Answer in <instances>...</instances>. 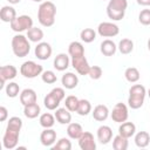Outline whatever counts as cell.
Listing matches in <instances>:
<instances>
[{"label":"cell","mask_w":150,"mask_h":150,"mask_svg":"<svg viewBox=\"0 0 150 150\" xmlns=\"http://www.w3.org/2000/svg\"><path fill=\"white\" fill-rule=\"evenodd\" d=\"M56 6L52 1H43L38 9V20L43 27H52L55 23Z\"/></svg>","instance_id":"6da1fadb"},{"label":"cell","mask_w":150,"mask_h":150,"mask_svg":"<svg viewBox=\"0 0 150 150\" xmlns=\"http://www.w3.org/2000/svg\"><path fill=\"white\" fill-rule=\"evenodd\" d=\"M128 8L127 0H109L107 6V15L112 21H120L124 18Z\"/></svg>","instance_id":"7a4b0ae2"},{"label":"cell","mask_w":150,"mask_h":150,"mask_svg":"<svg viewBox=\"0 0 150 150\" xmlns=\"http://www.w3.org/2000/svg\"><path fill=\"white\" fill-rule=\"evenodd\" d=\"M146 95V89L142 84H134L129 89L128 105L131 109H139L144 103V97Z\"/></svg>","instance_id":"3957f363"},{"label":"cell","mask_w":150,"mask_h":150,"mask_svg":"<svg viewBox=\"0 0 150 150\" xmlns=\"http://www.w3.org/2000/svg\"><path fill=\"white\" fill-rule=\"evenodd\" d=\"M12 50L18 57L27 56L30 50V43L28 41V38L22 34L14 35L12 39Z\"/></svg>","instance_id":"277c9868"},{"label":"cell","mask_w":150,"mask_h":150,"mask_svg":"<svg viewBox=\"0 0 150 150\" xmlns=\"http://www.w3.org/2000/svg\"><path fill=\"white\" fill-rule=\"evenodd\" d=\"M20 73L26 79H34L43 73V68L41 64L34 61H26L20 67Z\"/></svg>","instance_id":"5b68a950"},{"label":"cell","mask_w":150,"mask_h":150,"mask_svg":"<svg viewBox=\"0 0 150 150\" xmlns=\"http://www.w3.org/2000/svg\"><path fill=\"white\" fill-rule=\"evenodd\" d=\"M9 25H11L12 30H14L16 33H21V32L28 30L29 28L33 27V19L29 15H19Z\"/></svg>","instance_id":"8992f818"},{"label":"cell","mask_w":150,"mask_h":150,"mask_svg":"<svg viewBox=\"0 0 150 150\" xmlns=\"http://www.w3.org/2000/svg\"><path fill=\"white\" fill-rule=\"evenodd\" d=\"M19 135L20 130L12 129V128H6V131L2 137V145L5 149H14L18 145L19 142Z\"/></svg>","instance_id":"52a82bcc"},{"label":"cell","mask_w":150,"mask_h":150,"mask_svg":"<svg viewBox=\"0 0 150 150\" xmlns=\"http://www.w3.org/2000/svg\"><path fill=\"white\" fill-rule=\"evenodd\" d=\"M128 116H129V112H128V107L122 103V102H118L114 105L112 108V111L110 112V117L114 122L116 123H123L128 120Z\"/></svg>","instance_id":"ba28073f"},{"label":"cell","mask_w":150,"mask_h":150,"mask_svg":"<svg viewBox=\"0 0 150 150\" xmlns=\"http://www.w3.org/2000/svg\"><path fill=\"white\" fill-rule=\"evenodd\" d=\"M97 33L102 38H114L116 35H118L120 33V28L116 23L114 22H108V21H104V22H101L97 27Z\"/></svg>","instance_id":"9c48e42d"},{"label":"cell","mask_w":150,"mask_h":150,"mask_svg":"<svg viewBox=\"0 0 150 150\" xmlns=\"http://www.w3.org/2000/svg\"><path fill=\"white\" fill-rule=\"evenodd\" d=\"M71 66L80 75H88L89 69H90V66L84 55L71 57Z\"/></svg>","instance_id":"30bf717a"},{"label":"cell","mask_w":150,"mask_h":150,"mask_svg":"<svg viewBox=\"0 0 150 150\" xmlns=\"http://www.w3.org/2000/svg\"><path fill=\"white\" fill-rule=\"evenodd\" d=\"M18 74V69L12 66V64H7V66H2L0 68V89H2L5 87L6 81H11L13 80Z\"/></svg>","instance_id":"8fae6325"},{"label":"cell","mask_w":150,"mask_h":150,"mask_svg":"<svg viewBox=\"0 0 150 150\" xmlns=\"http://www.w3.org/2000/svg\"><path fill=\"white\" fill-rule=\"evenodd\" d=\"M35 56L41 60V61H45V60H48L50 56H52V53H53V49H52V46L48 43V42H39L35 47Z\"/></svg>","instance_id":"7c38bea8"},{"label":"cell","mask_w":150,"mask_h":150,"mask_svg":"<svg viewBox=\"0 0 150 150\" xmlns=\"http://www.w3.org/2000/svg\"><path fill=\"white\" fill-rule=\"evenodd\" d=\"M79 146L82 150H95L96 142L94 139L93 134L89 131H83V134L79 138Z\"/></svg>","instance_id":"4fadbf2b"},{"label":"cell","mask_w":150,"mask_h":150,"mask_svg":"<svg viewBox=\"0 0 150 150\" xmlns=\"http://www.w3.org/2000/svg\"><path fill=\"white\" fill-rule=\"evenodd\" d=\"M40 141L45 146H53V144L56 142V131L52 128H45L40 135Z\"/></svg>","instance_id":"5bb4252c"},{"label":"cell","mask_w":150,"mask_h":150,"mask_svg":"<svg viewBox=\"0 0 150 150\" xmlns=\"http://www.w3.org/2000/svg\"><path fill=\"white\" fill-rule=\"evenodd\" d=\"M70 63H71V61H70L69 56H68L67 54H64V53L57 54V55L55 56V59H54V62H53L54 68H55L56 70H59V71L66 70V69L69 67Z\"/></svg>","instance_id":"9a60e30c"},{"label":"cell","mask_w":150,"mask_h":150,"mask_svg":"<svg viewBox=\"0 0 150 150\" xmlns=\"http://www.w3.org/2000/svg\"><path fill=\"white\" fill-rule=\"evenodd\" d=\"M36 101H38V96H36L35 90L30 88H26L20 93V103L23 107L32 104V103H36Z\"/></svg>","instance_id":"2e32d148"},{"label":"cell","mask_w":150,"mask_h":150,"mask_svg":"<svg viewBox=\"0 0 150 150\" xmlns=\"http://www.w3.org/2000/svg\"><path fill=\"white\" fill-rule=\"evenodd\" d=\"M61 83H62L63 88H66V89H74V88H76L77 84H79V77H77V75H75L74 73L68 71V73H66L64 75H62V77H61Z\"/></svg>","instance_id":"e0dca14e"},{"label":"cell","mask_w":150,"mask_h":150,"mask_svg":"<svg viewBox=\"0 0 150 150\" xmlns=\"http://www.w3.org/2000/svg\"><path fill=\"white\" fill-rule=\"evenodd\" d=\"M112 138V130L108 125H101L97 129V139L101 144H108Z\"/></svg>","instance_id":"ac0fdd59"},{"label":"cell","mask_w":150,"mask_h":150,"mask_svg":"<svg viewBox=\"0 0 150 150\" xmlns=\"http://www.w3.org/2000/svg\"><path fill=\"white\" fill-rule=\"evenodd\" d=\"M100 50L104 56H112L117 50V46L115 45V42L112 40L107 39V40H103L101 42Z\"/></svg>","instance_id":"d6986e66"},{"label":"cell","mask_w":150,"mask_h":150,"mask_svg":"<svg viewBox=\"0 0 150 150\" xmlns=\"http://www.w3.org/2000/svg\"><path fill=\"white\" fill-rule=\"evenodd\" d=\"M91 114H93V118L94 120H96L98 122H103L109 116V109L104 104H98V105H96L94 108V110H93Z\"/></svg>","instance_id":"ffe728a7"},{"label":"cell","mask_w":150,"mask_h":150,"mask_svg":"<svg viewBox=\"0 0 150 150\" xmlns=\"http://www.w3.org/2000/svg\"><path fill=\"white\" fill-rule=\"evenodd\" d=\"M71 111H69L66 107L64 108H57L55 111V118L60 124H69L71 122Z\"/></svg>","instance_id":"44dd1931"},{"label":"cell","mask_w":150,"mask_h":150,"mask_svg":"<svg viewBox=\"0 0 150 150\" xmlns=\"http://www.w3.org/2000/svg\"><path fill=\"white\" fill-rule=\"evenodd\" d=\"M136 132V125L132 122H123L121 123V125L118 127V134L122 135L125 138H130L135 135Z\"/></svg>","instance_id":"7402d4cb"},{"label":"cell","mask_w":150,"mask_h":150,"mask_svg":"<svg viewBox=\"0 0 150 150\" xmlns=\"http://www.w3.org/2000/svg\"><path fill=\"white\" fill-rule=\"evenodd\" d=\"M0 18L4 22H12L16 18V11L12 6H4L0 11Z\"/></svg>","instance_id":"603a6c76"},{"label":"cell","mask_w":150,"mask_h":150,"mask_svg":"<svg viewBox=\"0 0 150 150\" xmlns=\"http://www.w3.org/2000/svg\"><path fill=\"white\" fill-rule=\"evenodd\" d=\"M83 134V129L79 123H69L67 127V135L71 139H79Z\"/></svg>","instance_id":"cb8c5ba5"},{"label":"cell","mask_w":150,"mask_h":150,"mask_svg":"<svg viewBox=\"0 0 150 150\" xmlns=\"http://www.w3.org/2000/svg\"><path fill=\"white\" fill-rule=\"evenodd\" d=\"M68 54L71 57H76V56H81L84 55V47L81 42L79 41H73L69 43L68 46Z\"/></svg>","instance_id":"d4e9b609"},{"label":"cell","mask_w":150,"mask_h":150,"mask_svg":"<svg viewBox=\"0 0 150 150\" xmlns=\"http://www.w3.org/2000/svg\"><path fill=\"white\" fill-rule=\"evenodd\" d=\"M60 103H61V101L52 93L47 94L45 96V98H43V104L48 110H56L59 108Z\"/></svg>","instance_id":"484cf974"},{"label":"cell","mask_w":150,"mask_h":150,"mask_svg":"<svg viewBox=\"0 0 150 150\" xmlns=\"http://www.w3.org/2000/svg\"><path fill=\"white\" fill-rule=\"evenodd\" d=\"M40 112H41V109L38 103H32V104L23 107V115L27 118H30V120L36 118L40 115Z\"/></svg>","instance_id":"4316f807"},{"label":"cell","mask_w":150,"mask_h":150,"mask_svg":"<svg viewBox=\"0 0 150 150\" xmlns=\"http://www.w3.org/2000/svg\"><path fill=\"white\" fill-rule=\"evenodd\" d=\"M27 38H28V40H29L30 42H36V43H39V42H41L42 39H43V32H42V29H40V28L33 26L32 28H29V29L27 30Z\"/></svg>","instance_id":"83f0119b"},{"label":"cell","mask_w":150,"mask_h":150,"mask_svg":"<svg viewBox=\"0 0 150 150\" xmlns=\"http://www.w3.org/2000/svg\"><path fill=\"white\" fill-rule=\"evenodd\" d=\"M150 143V136L146 131H139L135 136V144L138 148H146Z\"/></svg>","instance_id":"f1b7e54d"},{"label":"cell","mask_w":150,"mask_h":150,"mask_svg":"<svg viewBox=\"0 0 150 150\" xmlns=\"http://www.w3.org/2000/svg\"><path fill=\"white\" fill-rule=\"evenodd\" d=\"M124 77H125V80H127L128 82L135 83V82H137V81L139 80L141 74H139V70H138L137 68H135V67H129V68H127L125 71H124Z\"/></svg>","instance_id":"f546056e"},{"label":"cell","mask_w":150,"mask_h":150,"mask_svg":"<svg viewBox=\"0 0 150 150\" xmlns=\"http://www.w3.org/2000/svg\"><path fill=\"white\" fill-rule=\"evenodd\" d=\"M118 50L121 52V54L128 55L134 50V42L130 39H122L118 43Z\"/></svg>","instance_id":"4dcf8cb0"},{"label":"cell","mask_w":150,"mask_h":150,"mask_svg":"<svg viewBox=\"0 0 150 150\" xmlns=\"http://www.w3.org/2000/svg\"><path fill=\"white\" fill-rule=\"evenodd\" d=\"M128 138L123 137L122 135H116L112 139V148L115 150H127L128 149Z\"/></svg>","instance_id":"1f68e13d"},{"label":"cell","mask_w":150,"mask_h":150,"mask_svg":"<svg viewBox=\"0 0 150 150\" xmlns=\"http://www.w3.org/2000/svg\"><path fill=\"white\" fill-rule=\"evenodd\" d=\"M55 120H56L55 116H53L50 112H45L40 115L39 122H40V125L43 128H52L55 124Z\"/></svg>","instance_id":"d6a6232c"},{"label":"cell","mask_w":150,"mask_h":150,"mask_svg":"<svg viewBox=\"0 0 150 150\" xmlns=\"http://www.w3.org/2000/svg\"><path fill=\"white\" fill-rule=\"evenodd\" d=\"M76 112L80 115V116H87L89 112H91V104L88 100H80L79 101V105H77V109H76Z\"/></svg>","instance_id":"836d02e7"},{"label":"cell","mask_w":150,"mask_h":150,"mask_svg":"<svg viewBox=\"0 0 150 150\" xmlns=\"http://www.w3.org/2000/svg\"><path fill=\"white\" fill-rule=\"evenodd\" d=\"M80 38L83 42L86 43H90L96 39V32L93 28H84L81 30L80 33Z\"/></svg>","instance_id":"e575fe53"},{"label":"cell","mask_w":150,"mask_h":150,"mask_svg":"<svg viewBox=\"0 0 150 150\" xmlns=\"http://www.w3.org/2000/svg\"><path fill=\"white\" fill-rule=\"evenodd\" d=\"M5 90H6V95L11 98H14L20 94V87L16 82H9L8 84H6Z\"/></svg>","instance_id":"d590c367"},{"label":"cell","mask_w":150,"mask_h":150,"mask_svg":"<svg viewBox=\"0 0 150 150\" xmlns=\"http://www.w3.org/2000/svg\"><path fill=\"white\" fill-rule=\"evenodd\" d=\"M79 98L76 97V96H74V95H69V96H67L66 97V101H64V105H66V108L69 110V111H76V109H77V105H79Z\"/></svg>","instance_id":"8d00e7d4"},{"label":"cell","mask_w":150,"mask_h":150,"mask_svg":"<svg viewBox=\"0 0 150 150\" xmlns=\"http://www.w3.org/2000/svg\"><path fill=\"white\" fill-rule=\"evenodd\" d=\"M41 80L47 84H53L57 81V77H56V74L53 70H45L41 74Z\"/></svg>","instance_id":"74e56055"},{"label":"cell","mask_w":150,"mask_h":150,"mask_svg":"<svg viewBox=\"0 0 150 150\" xmlns=\"http://www.w3.org/2000/svg\"><path fill=\"white\" fill-rule=\"evenodd\" d=\"M53 149L54 150H70L71 149V143L68 138L62 137L56 142V144L53 145Z\"/></svg>","instance_id":"f35d334b"},{"label":"cell","mask_w":150,"mask_h":150,"mask_svg":"<svg viewBox=\"0 0 150 150\" xmlns=\"http://www.w3.org/2000/svg\"><path fill=\"white\" fill-rule=\"evenodd\" d=\"M102 74H103V70H102V68L100 66H90V69H89L88 75H89V77L91 80H98V79H101Z\"/></svg>","instance_id":"ab89813d"},{"label":"cell","mask_w":150,"mask_h":150,"mask_svg":"<svg viewBox=\"0 0 150 150\" xmlns=\"http://www.w3.org/2000/svg\"><path fill=\"white\" fill-rule=\"evenodd\" d=\"M138 21L143 26L150 25V9H142L138 14Z\"/></svg>","instance_id":"60d3db41"},{"label":"cell","mask_w":150,"mask_h":150,"mask_svg":"<svg viewBox=\"0 0 150 150\" xmlns=\"http://www.w3.org/2000/svg\"><path fill=\"white\" fill-rule=\"evenodd\" d=\"M7 127L8 128H12V129H16V130H21L22 128V120L18 116H13L8 120V123H7Z\"/></svg>","instance_id":"b9f144b4"},{"label":"cell","mask_w":150,"mask_h":150,"mask_svg":"<svg viewBox=\"0 0 150 150\" xmlns=\"http://www.w3.org/2000/svg\"><path fill=\"white\" fill-rule=\"evenodd\" d=\"M50 93L54 94L60 101H62V100L66 97V91H64V89H63V88H60V87H56V88L52 89Z\"/></svg>","instance_id":"7bdbcfd3"},{"label":"cell","mask_w":150,"mask_h":150,"mask_svg":"<svg viewBox=\"0 0 150 150\" xmlns=\"http://www.w3.org/2000/svg\"><path fill=\"white\" fill-rule=\"evenodd\" d=\"M7 117H8V110H7L6 107L1 105L0 107V121L1 122H5L7 120Z\"/></svg>","instance_id":"ee69618b"},{"label":"cell","mask_w":150,"mask_h":150,"mask_svg":"<svg viewBox=\"0 0 150 150\" xmlns=\"http://www.w3.org/2000/svg\"><path fill=\"white\" fill-rule=\"evenodd\" d=\"M136 1L139 6H145V7L150 6V0H136Z\"/></svg>","instance_id":"f6af8a7d"},{"label":"cell","mask_w":150,"mask_h":150,"mask_svg":"<svg viewBox=\"0 0 150 150\" xmlns=\"http://www.w3.org/2000/svg\"><path fill=\"white\" fill-rule=\"evenodd\" d=\"M9 4H12V5H16V4H19L21 0H7Z\"/></svg>","instance_id":"bcb514c9"},{"label":"cell","mask_w":150,"mask_h":150,"mask_svg":"<svg viewBox=\"0 0 150 150\" xmlns=\"http://www.w3.org/2000/svg\"><path fill=\"white\" fill-rule=\"evenodd\" d=\"M148 49H149V52H150V39L148 40Z\"/></svg>","instance_id":"7dc6e473"},{"label":"cell","mask_w":150,"mask_h":150,"mask_svg":"<svg viewBox=\"0 0 150 150\" xmlns=\"http://www.w3.org/2000/svg\"><path fill=\"white\" fill-rule=\"evenodd\" d=\"M32 1H34V2H43V0H32Z\"/></svg>","instance_id":"c3c4849f"},{"label":"cell","mask_w":150,"mask_h":150,"mask_svg":"<svg viewBox=\"0 0 150 150\" xmlns=\"http://www.w3.org/2000/svg\"><path fill=\"white\" fill-rule=\"evenodd\" d=\"M146 94H148V95H149V97H150V89L148 90V93H146Z\"/></svg>","instance_id":"681fc988"}]
</instances>
